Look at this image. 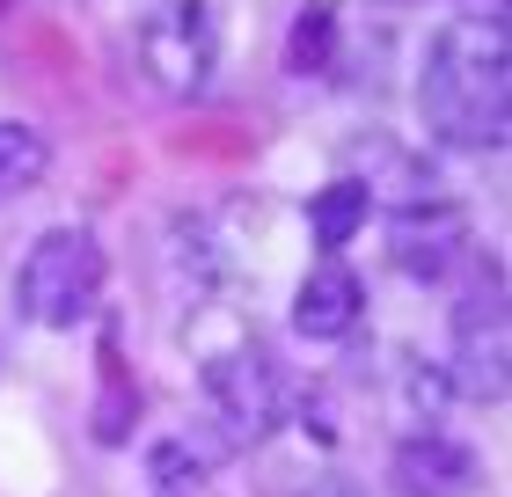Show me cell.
<instances>
[{"label": "cell", "mask_w": 512, "mask_h": 497, "mask_svg": "<svg viewBox=\"0 0 512 497\" xmlns=\"http://www.w3.org/2000/svg\"><path fill=\"white\" fill-rule=\"evenodd\" d=\"M388 483H395V497H469L483 483V461H476V446L425 424L388 454Z\"/></svg>", "instance_id": "52a82bcc"}, {"label": "cell", "mask_w": 512, "mask_h": 497, "mask_svg": "<svg viewBox=\"0 0 512 497\" xmlns=\"http://www.w3.org/2000/svg\"><path fill=\"white\" fill-rule=\"evenodd\" d=\"M512 366V329H505V264L483 256V271L469 278V293L454 300V388L498 402Z\"/></svg>", "instance_id": "5b68a950"}, {"label": "cell", "mask_w": 512, "mask_h": 497, "mask_svg": "<svg viewBox=\"0 0 512 497\" xmlns=\"http://www.w3.org/2000/svg\"><path fill=\"white\" fill-rule=\"evenodd\" d=\"M403 395H410V410H425V424L454 402V373L447 366H410L403 373Z\"/></svg>", "instance_id": "4fadbf2b"}, {"label": "cell", "mask_w": 512, "mask_h": 497, "mask_svg": "<svg viewBox=\"0 0 512 497\" xmlns=\"http://www.w3.org/2000/svg\"><path fill=\"white\" fill-rule=\"evenodd\" d=\"M337 30H344V8L337 0H308L286 30V74L293 81H322L337 74Z\"/></svg>", "instance_id": "9c48e42d"}, {"label": "cell", "mask_w": 512, "mask_h": 497, "mask_svg": "<svg viewBox=\"0 0 512 497\" xmlns=\"http://www.w3.org/2000/svg\"><path fill=\"white\" fill-rule=\"evenodd\" d=\"M359 315H366V278L352 264H337V256H322L293 293V329L308 344H337L359 329Z\"/></svg>", "instance_id": "ba28073f"}, {"label": "cell", "mask_w": 512, "mask_h": 497, "mask_svg": "<svg viewBox=\"0 0 512 497\" xmlns=\"http://www.w3.org/2000/svg\"><path fill=\"white\" fill-rule=\"evenodd\" d=\"M366 212H374V191H366L359 176H337V183H322V191L308 198V234H315V249L322 256H337L352 234H366Z\"/></svg>", "instance_id": "30bf717a"}, {"label": "cell", "mask_w": 512, "mask_h": 497, "mask_svg": "<svg viewBox=\"0 0 512 497\" xmlns=\"http://www.w3.org/2000/svg\"><path fill=\"white\" fill-rule=\"evenodd\" d=\"M103 300V242L88 227H44L15 271V307L37 329H74Z\"/></svg>", "instance_id": "7a4b0ae2"}, {"label": "cell", "mask_w": 512, "mask_h": 497, "mask_svg": "<svg viewBox=\"0 0 512 497\" xmlns=\"http://www.w3.org/2000/svg\"><path fill=\"white\" fill-rule=\"evenodd\" d=\"M132 417H139V388H125V373H118V337H103V402H96V439L103 446H118L132 432Z\"/></svg>", "instance_id": "7c38bea8"}, {"label": "cell", "mask_w": 512, "mask_h": 497, "mask_svg": "<svg viewBox=\"0 0 512 497\" xmlns=\"http://www.w3.org/2000/svg\"><path fill=\"white\" fill-rule=\"evenodd\" d=\"M469 249H476L469 205H454V198H410V205H395V220H388V264L403 278H417V286H447V278L469 264Z\"/></svg>", "instance_id": "8992f818"}, {"label": "cell", "mask_w": 512, "mask_h": 497, "mask_svg": "<svg viewBox=\"0 0 512 497\" xmlns=\"http://www.w3.org/2000/svg\"><path fill=\"white\" fill-rule=\"evenodd\" d=\"M512 30L505 8H476L454 15L447 30L425 44V66H417V117L439 147L461 154H498L512 132Z\"/></svg>", "instance_id": "6da1fadb"}, {"label": "cell", "mask_w": 512, "mask_h": 497, "mask_svg": "<svg viewBox=\"0 0 512 497\" xmlns=\"http://www.w3.org/2000/svg\"><path fill=\"white\" fill-rule=\"evenodd\" d=\"M0 8H8V0H0Z\"/></svg>", "instance_id": "5bb4252c"}, {"label": "cell", "mask_w": 512, "mask_h": 497, "mask_svg": "<svg viewBox=\"0 0 512 497\" xmlns=\"http://www.w3.org/2000/svg\"><path fill=\"white\" fill-rule=\"evenodd\" d=\"M44 169H52L44 132H37V125H15V117H0V191H30Z\"/></svg>", "instance_id": "8fae6325"}, {"label": "cell", "mask_w": 512, "mask_h": 497, "mask_svg": "<svg viewBox=\"0 0 512 497\" xmlns=\"http://www.w3.org/2000/svg\"><path fill=\"white\" fill-rule=\"evenodd\" d=\"M198 388H205L220 432L235 439V446H264L278 424H286V410H293L286 373L271 366V351L256 344V337H235V344L205 351V359H198Z\"/></svg>", "instance_id": "277c9868"}, {"label": "cell", "mask_w": 512, "mask_h": 497, "mask_svg": "<svg viewBox=\"0 0 512 497\" xmlns=\"http://www.w3.org/2000/svg\"><path fill=\"white\" fill-rule=\"evenodd\" d=\"M132 66L169 103L205 96V81L220 66V8L213 0H161V8H147L132 30Z\"/></svg>", "instance_id": "3957f363"}]
</instances>
